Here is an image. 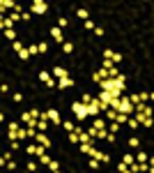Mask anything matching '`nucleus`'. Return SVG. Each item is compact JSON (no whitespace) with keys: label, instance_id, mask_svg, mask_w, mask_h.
<instances>
[{"label":"nucleus","instance_id":"f257e3e1","mask_svg":"<svg viewBox=\"0 0 154 173\" xmlns=\"http://www.w3.org/2000/svg\"><path fill=\"white\" fill-rule=\"evenodd\" d=\"M71 111H74V115H76L78 122H83L87 118V106L83 102H74V104H71Z\"/></svg>","mask_w":154,"mask_h":173},{"label":"nucleus","instance_id":"f03ea898","mask_svg":"<svg viewBox=\"0 0 154 173\" xmlns=\"http://www.w3.org/2000/svg\"><path fill=\"white\" fill-rule=\"evenodd\" d=\"M120 113H124V115H131V113H136V106H133V102H131V97H122Z\"/></svg>","mask_w":154,"mask_h":173},{"label":"nucleus","instance_id":"7ed1b4c3","mask_svg":"<svg viewBox=\"0 0 154 173\" xmlns=\"http://www.w3.org/2000/svg\"><path fill=\"white\" fill-rule=\"evenodd\" d=\"M101 102H99V99H92V104H90V106H87V115H94V118H99V115H101Z\"/></svg>","mask_w":154,"mask_h":173},{"label":"nucleus","instance_id":"20e7f679","mask_svg":"<svg viewBox=\"0 0 154 173\" xmlns=\"http://www.w3.org/2000/svg\"><path fill=\"white\" fill-rule=\"evenodd\" d=\"M46 9H48V5L44 0H34L32 5H30V12L32 14H46Z\"/></svg>","mask_w":154,"mask_h":173},{"label":"nucleus","instance_id":"39448f33","mask_svg":"<svg viewBox=\"0 0 154 173\" xmlns=\"http://www.w3.org/2000/svg\"><path fill=\"white\" fill-rule=\"evenodd\" d=\"M46 120H51L53 125H62V118H60V113L55 111V109H51V111H46V113H42Z\"/></svg>","mask_w":154,"mask_h":173},{"label":"nucleus","instance_id":"423d86ee","mask_svg":"<svg viewBox=\"0 0 154 173\" xmlns=\"http://www.w3.org/2000/svg\"><path fill=\"white\" fill-rule=\"evenodd\" d=\"M34 138H37V146H44V148L51 146V138L46 136V132H39V134H37Z\"/></svg>","mask_w":154,"mask_h":173},{"label":"nucleus","instance_id":"0eeeda50","mask_svg":"<svg viewBox=\"0 0 154 173\" xmlns=\"http://www.w3.org/2000/svg\"><path fill=\"white\" fill-rule=\"evenodd\" d=\"M39 78H42L44 83H46V88H53V86H58V83L53 81V76L48 74V72H39Z\"/></svg>","mask_w":154,"mask_h":173},{"label":"nucleus","instance_id":"6e6552de","mask_svg":"<svg viewBox=\"0 0 154 173\" xmlns=\"http://www.w3.org/2000/svg\"><path fill=\"white\" fill-rule=\"evenodd\" d=\"M51 37H53L58 44H65V39H62V28H58V26L51 28Z\"/></svg>","mask_w":154,"mask_h":173},{"label":"nucleus","instance_id":"1a4fd4ad","mask_svg":"<svg viewBox=\"0 0 154 173\" xmlns=\"http://www.w3.org/2000/svg\"><path fill=\"white\" fill-rule=\"evenodd\" d=\"M92 159H99V162H103V164H106V162H108L111 157L106 155V152H101V150H97V148H94V152H92Z\"/></svg>","mask_w":154,"mask_h":173},{"label":"nucleus","instance_id":"9d476101","mask_svg":"<svg viewBox=\"0 0 154 173\" xmlns=\"http://www.w3.org/2000/svg\"><path fill=\"white\" fill-rule=\"evenodd\" d=\"M78 146H81V155H90V157H92L94 146H90V143H78Z\"/></svg>","mask_w":154,"mask_h":173},{"label":"nucleus","instance_id":"9b49d317","mask_svg":"<svg viewBox=\"0 0 154 173\" xmlns=\"http://www.w3.org/2000/svg\"><path fill=\"white\" fill-rule=\"evenodd\" d=\"M71 86H74V81H71L69 76H65V78H60V81H58V88H60V90H65V88H71Z\"/></svg>","mask_w":154,"mask_h":173},{"label":"nucleus","instance_id":"f8f14e48","mask_svg":"<svg viewBox=\"0 0 154 173\" xmlns=\"http://www.w3.org/2000/svg\"><path fill=\"white\" fill-rule=\"evenodd\" d=\"M0 9H2V12H7V9H16V2H12V0H2V2H0Z\"/></svg>","mask_w":154,"mask_h":173},{"label":"nucleus","instance_id":"ddd939ff","mask_svg":"<svg viewBox=\"0 0 154 173\" xmlns=\"http://www.w3.org/2000/svg\"><path fill=\"white\" fill-rule=\"evenodd\" d=\"M53 76L60 81V78H65V76H67V69H65V67H55V69H53Z\"/></svg>","mask_w":154,"mask_h":173},{"label":"nucleus","instance_id":"4468645a","mask_svg":"<svg viewBox=\"0 0 154 173\" xmlns=\"http://www.w3.org/2000/svg\"><path fill=\"white\" fill-rule=\"evenodd\" d=\"M92 127H94V129H106V120H103V118H94Z\"/></svg>","mask_w":154,"mask_h":173},{"label":"nucleus","instance_id":"2eb2a0df","mask_svg":"<svg viewBox=\"0 0 154 173\" xmlns=\"http://www.w3.org/2000/svg\"><path fill=\"white\" fill-rule=\"evenodd\" d=\"M94 141H97V138H92L87 132H83V134H81V143H90V146H94Z\"/></svg>","mask_w":154,"mask_h":173},{"label":"nucleus","instance_id":"dca6fc26","mask_svg":"<svg viewBox=\"0 0 154 173\" xmlns=\"http://www.w3.org/2000/svg\"><path fill=\"white\" fill-rule=\"evenodd\" d=\"M117 115H120V113L115 111V109H108V111H106V118H108V120H113V122H117Z\"/></svg>","mask_w":154,"mask_h":173},{"label":"nucleus","instance_id":"f3484780","mask_svg":"<svg viewBox=\"0 0 154 173\" xmlns=\"http://www.w3.org/2000/svg\"><path fill=\"white\" fill-rule=\"evenodd\" d=\"M5 37H7V39H9L12 44L16 42V33H14V28H12V30H5Z\"/></svg>","mask_w":154,"mask_h":173},{"label":"nucleus","instance_id":"a211bd4d","mask_svg":"<svg viewBox=\"0 0 154 173\" xmlns=\"http://www.w3.org/2000/svg\"><path fill=\"white\" fill-rule=\"evenodd\" d=\"M76 14H78V18H81L83 23H85V21H87V9H85V7H83V9H78Z\"/></svg>","mask_w":154,"mask_h":173},{"label":"nucleus","instance_id":"6ab92c4d","mask_svg":"<svg viewBox=\"0 0 154 173\" xmlns=\"http://www.w3.org/2000/svg\"><path fill=\"white\" fill-rule=\"evenodd\" d=\"M113 67H115V62H113V60H103L101 62V69H113Z\"/></svg>","mask_w":154,"mask_h":173},{"label":"nucleus","instance_id":"aec40b11","mask_svg":"<svg viewBox=\"0 0 154 173\" xmlns=\"http://www.w3.org/2000/svg\"><path fill=\"white\" fill-rule=\"evenodd\" d=\"M147 159H150V157H147L145 152H138V164H147Z\"/></svg>","mask_w":154,"mask_h":173},{"label":"nucleus","instance_id":"412c9836","mask_svg":"<svg viewBox=\"0 0 154 173\" xmlns=\"http://www.w3.org/2000/svg\"><path fill=\"white\" fill-rule=\"evenodd\" d=\"M12 49H14V51H18V53H21V51H23V49H26V46H23V44H21V42H18V39H16V42L12 44Z\"/></svg>","mask_w":154,"mask_h":173},{"label":"nucleus","instance_id":"4be33fe9","mask_svg":"<svg viewBox=\"0 0 154 173\" xmlns=\"http://www.w3.org/2000/svg\"><path fill=\"white\" fill-rule=\"evenodd\" d=\"M28 51H30V55H34V53H39V46L37 44H28Z\"/></svg>","mask_w":154,"mask_h":173},{"label":"nucleus","instance_id":"5701e85b","mask_svg":"<svg viewBox=\"0 0 154 173\" xmlns=\"http://www.w3.org/2000/svg\"><path fill=\"white\" fill-rule=\"evenodd\" d=\"M117 129H120V122H111L108 132H111V134H117Z\"/></svg>","mask_w":154,"mask_h":173},{"label":"nucleus","instance_id":"b1692460","mask_svg":"<svg viewBox=\"0 0 154 173\" xmlns=\"http://www.w3.org/2000/svg\"><path fill=\"white\" fill-rule=\"evenodd\" d=\"M62 125H65V132H74V129H76V127H74V122H69V120H65Z\"/></svg>","mask_w":154,"mask_h":173},{"label":"nucleus","instance_id":"393cba45","mask_svg":"<svg viewBox=\"0 0 154 173\" xmlns=\"http://www.w3.org/2000/svg\"><path fill=\"white\" fill-rule=\"evenodd\" d=\"M122 162H124L127 166H131V164H133V155H124V157H122Z\"/></svg>","mask_w":154,"mask_h":173},{"label":"nucleus","instance_id":"a878e982","mask_svg":"<svg viewBox=\"0 0 154 173\" xmlns=\"http://www.w3.org/2000/svg\"><path fill=\"white\" fill-rule=\"evenodd\" d=\"M92 99H94V97H90V95H83V97H81V102L85 104V106H90V104H92Z\"/></svg>","mask_w":154,"mask_h":173},{"label":"nucleus","instance_id":"bb28decb","mask_svg":"<svg viewBox=\"0 0 154 173\" xmlns=\"http://www.w3.org/2000/svg\"><path fill=\"white\" fill-rule=\"evenodd\" d=\"M113 55H115V53H113L111 49H106V51H103V60H113Z\"/></svg>","mask_w":154,"mask_h":173},{"label":"nucleus","instance_id":"cd10ccee","mask_svg":"<svg viewBox=\"0 0 154 173\" xmlns=\"http://www.w3.org/2000/svg\"><path fill=\"white\" fill-rule=\"evenodd\" d=\"M127 125H129V127H131V129H136V127H138V125H140V122H138L136 118H129V122H127Z\"/></svg>","mask_w":154,"mask_h":173},{"label":"nucleus","instance_id":"c85d7f7f","mask_svg":"<svg viewBox=\"0 0 154 173\" xmlns=\"http://www.w3.org/2000/svg\"><path fill=\"white\" fill-rule=\"evenodd\" d=\"M26 155H37V146H28L26 148Z\"/></svg>","mask_w":154,"mask_h":173},{"label":"nucleus","instance_id":"c756f323","mask_svg":"<svg viewBox=\"0 0 154 173\" xmlns=\"http://www.w3.org/2000/svg\"><path fill=\"white\" fill-rule=\"evenodd\" d=\"M37 132H46V120H39V122H37Z\"/></svg>","mask_w":154,"mask_h":173},{"label":"nucleus","instance_id":"7c9ffc66","mask_svg":"<svg viewBox=\"0 0 154 173\" xmlns=\"http://www.w3.org/2000/svg\"><path fill=\"white\" fill-rule=\"evenodd\" d=\"M62 49H65V53H71V51H74V44H67V42H65V44H62Z\"/></svg>","mask_w":154,"mask_h":173},{"label":"nucleus","instance_id":"2f4dec72","mask_svg":"<svg viewBox=\"0 0 154 173\" xmlns=\"http://www.w3.org/2000/svg\"><path fill=\"white\" fill-rule=\"evenodd\" d=\"M39 162H42V164H51L53 159H51V157H48V155H42V157H39Z\"/></svg>","mask_w":154,"mask_h":173},{"label":"nucleus","instance_id":"473e14b6","mask_svg":"<svg viewBox=\"0 0 154 173\" xmlns=\"http://www.w3.org/2000/svg\"><path fill=\"white\" fill-rule=\"evenodd\" d=\"M67 26H69V21H67V18H65V16H62L60 21H58V28H67Z\"/></svg>","mask_w":154,"mask_h":173},{"label":"nucleus","instance_id":"72a5a7b5","mask_svg":"<svg viewBox=\"0 0 154 173\" xmlns=\"http://www.w3.org/2000/svg\"><path fill=\"white\" fill-rule=\"evenodd\" d=\"M83 28H87V30H94V28H97V26H94V23H92V21H90V18H87L85 23H83Z\"/></svg>","mask_w":154,"mask_h":173},{"label":"nucleus","instance_id":"f704fd0d","mask_svg":"<svg viewBox=\"0 0 154 173\" xmlns=\"http://www.w3.org/2000/svg\"><path fill=\"white\" fill-rule=\"evenodd\" d=\"M117 122H120V125H122V122H129V115H124V113H120V115H117Z\"/></svg>","mask_w":154,"mask_h":173},{"label":"nucleus","instance_id":"c9c22d12","mask_svg":"<svg viewBox=\"0 0 154 173\" xmlns=\"http://www.w3.org/2000/svg\"><path fill=\"white\" fill-rule=\"evenodd\" d=\"M28 55H30V51H28V49H23V51H21V53H18V58H21V60H26V58H28Z\"/></svg>","mask_w":154,"mask_h":173},{"label":"nucleus","instance_id":"e433bc0d","mask_svg":"<svg viewBox=\"0 0 154 173\" xmlns=\"http://www.w3.org/2000/svg\"><path fill=\"white\" fill-rule=\"evenodd\" d=\"M90 169L97 171V169H99V159H90Z\"/></svg>","mask_w":154,"mask_h":173},{"label":"nucleus","instance_id":"4c0bfd02","mask_svg":"<svg viewBox=\"0 0 154 173\" xmlns=\"http://www.w3.org/2000/svg\"><path fill=\"white\" fill-rule=\"evenodd\" d=\"M129 146H131V148H138V138L131 136V138H129Z\"/></svg>","mask_w":154,"mask_h":173},{"label":"nucleus","instance_id":"58836bf2","mask_svg":"<svg viewBox=\"0 0 154 173\" xmlns=\"http://www.w3.org/2000/svg\"><path fill=\"white\" fill-rule=\"evenodd\" d=\"M42 155H46V148H44V146H37V157H42Z\"/></svg>","mask_w":154,"mask_h":173},{"label":"nucleus","instance_id":"ea45409f","mask_svg":"<svg viewBox=\"0 0 154 173\" xmlns=\"http://www.w3.org/2000/svg\"><path fill=\"white\" fill-rule=\"evenodd\" d=\"M18 146H21L18 141H9V148H12V150H18Z\"/></svg>","mask_w":154,"mask_h":173},{"label":"nucleus","instance_id":"a19ab883","mask_svg":"<svg viewBox=\"0 0 154 173\" xmlns=\"http://www.w3.org/2000/svg\"><path fill=\"white\" fill-rule=\"evenodd\" d=\"M48 51V44H39V53H46Z\"/></svg>","mask_w":154,"mask_h":173},{"label":"nucleus","instance_id":"79ce46f5","mask_svg":"<svg viewBox=\"0 0 154 173\" xmlns=\"http://www.w3.org/2000/svg\"><path fill=\"white\" fill-rule=\"evenodd\" d=\"M28 171H37V164L34 162H28Z\"/></svg>","mask_w":154,"mask_h":173},{"label":"nucleus","instance_id":"37998d69","mask_svg":"<svg viewBox=\"0 0 154 173\" xmlns=\"http://www.w3.org/2000/svg\"><path fill=\"white\" fill-rule=\"evenodd\" d=\"M143 125H145V127H152V125H154V118H147V120L143 122Z\"/></svg>","mask_w":154,"mask_h":173},{"label":"nucleus","instance_id":"c03bdc74","mask_svg":"<svg viewBox=\"0 0 154 173\" xmlns=\"http://www.w3.org/2000/svg\"><path fill=\"white\" fill-rule=\"evenodd\" d=\"M147 162H150V166H154V155L150 157V159H147Z\"/></svg>","mask_w":154,"mask_h":173},{"label":"nucleus","instance_id":"a18cd8bd","mask_svg":"<svg viewBox=\"0 0 154 173\" xmlns=\"http://www.w3.org/2000/svg\"><path fill=\"white\" fill-rule=\"evenodd\" d=\"M147 173H154V166H150V171H147Z\"/></svg>","mask_w":154,"mask_h":173},{"label":"nucleus","instance_id":"49530a36","mask_svg":"<svg viewBox=\"0 0 154 173\" xmlns=\"http://www.w3.org/2000/svg\"><path fill=\"white\" fill-rule=\"evenodd\" d=\"M150 99H154V92H150Z\"/></svg>","mask_w":154,"mask_h":173},{"label":"nucleus","instance_id":"de8ad7c7","mask_svg":"<svg viewBox=\"0 0 154 173\" xmlns=\"http://www.w3.org/2000/svg\"><path fill=\"white\" fill-rule=\"evenodd\" d=\"M53 173H60V171H53Z\"/></svg>","mask_w":154,"mask_h":173}]
</instances>
